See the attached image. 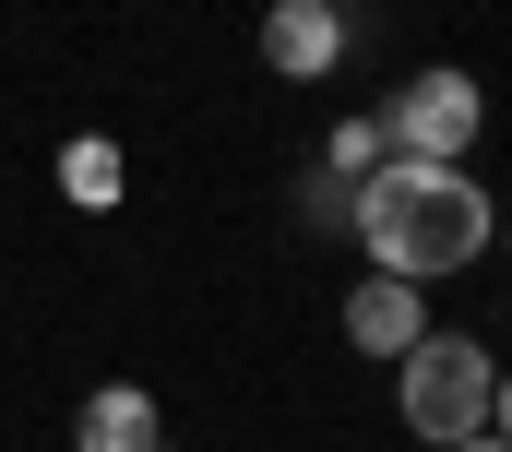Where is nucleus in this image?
<instances>
[{
	"label": "nucleus",
	"mask_w": 512,
	"mask_h": 452,
	"mask_svg": "<svg viewBox=\"0 0 512 452\" xmlns=\"http://www.w3.org/2000/svg\"><path fill=\"white\" fill-rule=\"evenodd\" d=\"M262 60H274L286 84H322V72L346 60V12H334V0H274V12H262Z\"/></svg>",
	"instance_id": "20e7f679"
},
{
	"label": "nucleus",
	"mask_w": 512,
	"mask_h": 452,
	"mask_svg": "<svg viewBox=\"0 0 512 452\" xmlns=\"http://www.w3.org/2000/svg\"><path fill=\"white\" fill-rule=\"evenodd\" d=\"M155 441H167V417H155V393H131V381L84 393V417H72V452H155Z\"/></svg>",
	"instance_id": "423d86ee"
},
{
	"label": "nucleus",
	"mask_w": 512,
	"mask_h": 452,
	"mask_svg": "<svg viewBox=\"0 0 512 452\" xmlns=\"http://www.w3.org/2000/svg\"><path fill=\"white\" fill-rule=\"evenodd\" d=\"M358 226V250L405 274V286H441V274H465V262H489V238H501V203L465 179V167H370V191L346 203Z\"/></svg>",
	"instance_id": "f257e3e1"
},
{
	"label": "nucleus",
	"mask_w": 512,
	"mask_h": 452,
	"mask_svg": "<svg viewBox=\"0 0 512 452\" xmlns=\"http://www.w3.org/2000/svg\"><path fill=\"white\" fill-rule=\"evenodd\" d=\"M417 334H429V298H417L405 274H370V286H346V345H358V357H405Z\"/></svg>",
	"instance_id": "39448f33"
},
{
	"label": "nucleus",
	"mask_w": 512,
	"mask_h": 452,
	"mask_svg": "<svg viewBox=\"0 0 512 452\" xmlns=\"http://www.w3.org/2000/svg\"><path fill=\"white\" fill-rule=\"evenodd\" d=\"M489 429H501V441H512V381H501V393H489Z\"/></svg>",
	"instance_id": "6e6552de"
},
{
	"label": "nucleus",
	"mask_w": 512,
	"mask_h": 452,
	"mask_svg": "<svg viewBox=\"0 0 512 452\" xmlns=\"http://www.w3.org/2000/svg\"><path fill=\"white\" fill-rule=\"evenodd\" d=\"M60 191H72V203H120V143H108V131H84V143L60 155Z\"/></svg>",
	"instance_id": "0eeeda50"
},
{
	"label": "nucleus",
	"mask_w": 512,
	"mask_h": 452,
	"mask_svg": "<svg viewBox=\"0 0 512 452\" xmlns=\"http://www.w3.org/2000/svg\"><path fill=\"white\" fill-rule=\"evenodd\" d=\"M477 119H489V96H477V72L429 60V72H405V96L382 108V143L405 155V167H465Z\"/></svg>",
	"instance_id": "7ed1b4c3"
},
{
	"label": "nucleus",
	"mask_w": 512,
	"mask_h": 452,
	"mask_svg": "<svg viewBox=\"0 0 512 452\" xmlns=\"http://www.w3.org/2000/svg\"><path fill=\"white\" fill-rule=\"evenodd\" d=\"M453 452H512V441H501V429H477V441H453Z\"/></svg>",
	"instance_id": "1a4fd4ad"
},
{
	"label": "nucleus",
	"mask_w": 512,
	"mask_h": 452,
	"mask_svg": "<svg viewBox=\"0 0 512 452\" xmlns=\"http://www.w3.org/2000/svg\"><path fill=\"white\" fill-rule=\"evenodd\" d=\"M489 393H501V357L477 334H441V322H429V334L393 357V405H405V429L429 452L477 441V429H489Z\"/></svg>",
	"instance_id": "f03ea898"
}]
</instances>
